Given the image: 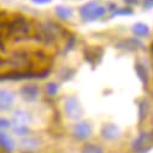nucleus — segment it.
<instances>
[{
    "label": "nucleus",
    "instance_id": "15",
    "mask_svg": "<svg viewBox=\"0 0 153 153\" xmlns=\"http://www.w3.org/2000/svg\"><path fill=\"white\" fill-rule=\"evenodd\" d=\"M82 153H104V149L95 143H87L82 148Z\"/></svg>",
    "mask_w": 153,
    "mask_h": 153
},
{
    "label": "nucleus",
    "instance_id": "22",
    "mask_svg": "<svg viewBox=\"0 0 153 153\" xmlns=\"http://www.w3.org/2000/svg\"><path fill=\"white\" fill-rule=\"evenodd\" d=\"M126 1L129 4H137V0H126Z\"/></svg>",
    "mask_w": 153,
    "mask_h": 153
},
{
    "label": "nucleus",
    "instance_id": "12",
    "mask_svg": "<svg viewBox=\"0 0 153 153\" xmlns=\"http://www.w3.org/2000/svg\"><path fill=\"white\" fill-rule=\"evenodd\" d=\"M135 71H136V74H137V76H139V79L141 80V82H142L143 85H147V83H148V72H147L146 68H145L142 64L137 63V64L135 65Z\"/></svg>",
    "mask_w": 153,
    "mask_h": 153
},
{
    "label": "nucleus",
    "instance_id": "17",
    "mask_svg": "<svg viewBox=\"0 0 153 153\" xmlns=\"http://www.w3.org/2000/svg\"><path fill=\"white\" fill-rule=\"evenodd\" d=\"M131 13H133V11L130 9H116L112 13V17H114V16H129Z\"/></svg>",
    "mask_w": 153,
    "mask_h": 153
},
{
    "label": "nucleus",
    "instance_id": "23",
    "mask_svg": "<svg viewBox=\"0 0 153 153\" xmlns=\"http://www.w3.org/2000/svg\"><path fill=\"white\" fill-rule=\"evenodd\" d=\"M25 153H29V152H25Z\"/></svg>",
    "mask_w": 153,
    "mask_h": 153
},
{
    "label": "nucleus",
    "instance_id": "7",
    "mask_svg": "<svg viewBox=\"0 0 153 153\" xmlns=\"http://www.w3.org/2000/svg\"><path fill=\"white\" fill-rule=\"evenodd\" d=\"M39 88L35 85H25L21 88V97L27 101H35L39 98Z\"/></svg>",
    "mask_w": 153,
    "mask_h": 153
},
{
    "label": "nucleus",
    "instance_id": "13",
    "mask_svg": "<svg viewBox=\"0 0 153 153\" xmlns=\"http://www.w3.org/2000/svg\"><path fill=\"white\" fill-rule=\"evenodd\" d=\"M11 128L13 130V133L18 136H22V137H25L29 135L30 133V129L28 126H24V124H11Z\"/></svg>",
    "mask_w": 153,
    "mask_h": 153
},
{
    "label": "nucleus",
    "instance_id": "2",
    "mask_svg": "<svg viewBox=\"0 0 153 153\" xmlns=\"http://www.w3.org/2000/svg\"><path fill=\"white\" fill-rule=\"evenodd\" d=\"M64 112L72 121L80 120L83 114V108L80 104V100L76 97H69L64 102Z\"/></svg>",
    "mask_w": 153,
    "mask_h": 153
},
{
    "label": "nucleus",
    "instance_id": "1",
    "mask_svg": "<svg viewBox=\"0 0 153 153\" xmlns=\"http://www.w3.org/2000/svg\"><path fill=\"white\" fill-rule=\"evenodd\" d=\"M105 13H106V7H104L102 5H100L95 1L87 3L80 9V16L86 22L97 21L100 17H102Z\"/></svg>",
    "mask_w": 153,
    "mask_h": 153
},
{
    "label": "nucleus",
    "instance_id": "16",
    "mask_svg": "<svg viewBox=\"0 0 153 153\" xmlns=\"http://www.w3.org/2000/svg\"><path fill=\"white\" fill-rule=\"evenodd\" d=\"M46 91H47V93L50 94V95H56L57 93H58V91H59V86L57 85V83H54V82H50L47 86H46Z\"/></svg>",
    "mask_w": 153,
    "mask_h": 153
},
{
    "label": "nucleus",
    "instance_id": "21",
    "mask_svg": "<svg viewBox=\"0 0 153 153\" xmlns=\"http://www.w3.org/2000/svg\"><path fill=\"white\" fill-rule=\"evenodd\" d=\"M143 7L145 9H152L153 7V0H143Z\"/></svg>",
    "mask_w": 153,
    "mask_h": 153
},
{
    "label": "nucleus",
    "instance_id": "9",
    "mask_svg": "<svg viewBox=\"0 0 153 153\" xmlns=\"http://www.w3.org/2000/svg\"><path fill=\"white\" fill-rule=\"evenodd\" d=\"M0 146H1L5 151L10 152V153L15 151V142H13V140L10 137V135H7L4 131H0Z\"/></svg>",
    "mask_w": 153,
    "mask_h": 153
},
{
    "label": "nucleus",
    "instance_id": "4",
    "mask_svg": "<svg viewBox=\"0 0 153 153\" xmlns=\"http://www.w3.org/2000/svg\"><path fill=\"white\" fill-rule=\"evenodd\" d=\"M16 100L13 92L9 89H0V111H9Z\"/></svg>",
    "mask_w": 153,
    "mask_h": 153
},
{
    "label": "nucleus",
    "instance_id": "20",
    "mask_svg": "<svg viewBox=\"0 0 153 153\" xmlns=\"http://www.w3.org/2000/svg\"><path fill=\"white\" fill-rule=\"evenodd\" d=\"M31 3L35 5H47L52 3V0H31Z\"/></svg>",
    "mask_w": 153,
    "mask_h": 153
},
{
    "label": "nucleus",
    "instance_id": "6",
    "mask_svg": "<svg viewBox=\"0 0 153 153\" xmlns=\"http://www.w3.org/2000/svg\"><path fill=\"white\" fill-rule=\"evenodd\" d=\"M101 136L102 139L107 140V141H113V140H116L121 136V130L120 128L116 126V124H113V123H107L105 124L102 128H101Z\"/></svg>",
    "mask_w": 153,
    "mask_h": 153
},
{
    "label": "nucleus",
    "instance_id": "5",
    "mask_svg": "<svg viewBox=\"0 0 153 153\" xmlns=\"http://www.w3.org/2000/svg\"><path fill=\"white\" fill-rule=\"evenodd\" d=\"M72 133L75 137H77L79 140H86L92 134V127L88 122H79L75 124Z\"/></svg>",
    "mask_w": 153,
    "mask_h": 153
},
{
    "label": "nucleus",
    "instance_id": "10",
    "mask_svg": "<svg viewBox=\"0 0 153 153\" xmlns=\"http://www.w3.org/2000/svg\"><path fill=\"white\" fill-rule=\"evenodd\" d=\"M19 147L27 152H30V151L39 147V141L34 137H27L25 136L19 141Z\"/></svg>",
    "mask_w": 153,
    "mask_h": 153
},
{
    "label": "nucleus",
    "instance_id": "18",
    "mask_svg": "<svg viewBox=\"0 0 153 153\" xmlns=\"http://www.w3.org/2000/svg\"><path fill=\"white\" fill-rule=\"evenodd\" d=\"M147 108H148L147 102H146L145 100H142V101H141V104H140V120H141V121H142V120L146 117Z\"/></svg>",
    "mask_w": 153,
    "mask_h": 153
},
{
    "label": "nucleus",
    "instance_id": "8",
    "mask_svg": "<svg viewBox=\"0 0 153 153\" xmlns=\"http://www.w3.org/2000/svg\"><path fill=\"white\" fill-rule=\"evenodd\" d=\"M31 118H30V114L23 110H16L13 113V120L11 122V124H24L28 126L30 123Z\"/></svg>",
    "mask_w": 153,
    "mask_h": 153
},
{
    "label": "nucleus",
    "instance_id": "19",
    "mask_svg": "<svg viewBox=\"0 0 153 153\" xmlns=\"http://www.w3.org/2000/svg\"><path fill=\"white\" fill-rule=\"evenodd\" d=\"M7 128H11V122L7 121V120H5V118L0 117V130L7 129Z\"/></svg>",
    "mask_w": 153,
    "mask_h": 153
},
{
    "label": "nucleus",
    "instance_id": "3",
    "mask_svg": "<svg viewBox=\"0 0 153 153\" xmlns=\"http://www.w3.org/2000/svg\"><path fill=\"white\" fill-rule=\"evenodd\" d=\"M153 145V140L151 134L148 133H141L134 141H133V149L136 153H147Z\"/></svg>",
    "mask_w": 153,
    "mask_h": 153
},
{
    "label": "nucleus",
    "instance_id": "11",
    "mask_svg": "<svg viewBox=\"0 0 153 153\" xmlns=\"http://www.w3.org/2000/svg\"><path fill=\"white\" fill-rule=\"evenodd\" d=\"M131 31L135 34V36H139V37H143V36H147L149 34V28L147 24L145 23H136L133 25V29Z\"/></svg>",
    "mask_w": 153,
    "mask_h": 153
},
{
    "label": "nucleus",
    "instance_id": "14",
    "mask_svg": "<svg viewBox=\"0 0 153 153\" xmlns=\"http://www.w3.org/2000/svg\"><path fill=\"white\" fill-rule=\"evenodd\" d=\"M56 13L58 15L59 18L62 19H70L72 17V11L69 7L65 6H57L56 7Z\"/></svg>",
    "mask_w": 153,
    "mask_h": 153
}]
</instances>
